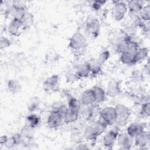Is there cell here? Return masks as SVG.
Wrapping results in <instances>:
<instances>
[{
    "label": "cell",
    "instance_id": "cell-1",
    "mask_svg": "<svg viewBox=\"0 0 150 150\" xmlns=\"http://www.w3.org/2000/svg\"><path fill=\"white\" fill-rule=\"evenodd\" d=\"M139 46L137 42L131 39L124 50L120 53V60L127 65H132L137 63V52Z\"/></svg>",
    "mask_w": 150,
    "mask_h": 150
},
{
    "label": "cell",
    "instance_id": "cell-2",
    "mask_svg": "<svg viewBox=\"0 0 150 150\" xmlns=\"http://www.w3.org/2000/svg\"><path fill=\"white\" fill-rule=\"evenodd\" d=\"M107 127L101 120L96 121L86 128L84 137L88 140L94 141L105 131Z\"/></svg>",
    "mask_w": 150,
    "mask_h": 150
},
{
    "label": "cell",
    "instance_id": "cell-3",
    "mask_svg": "<svg viewBox=\"0 0 150 150\" xmlns=\"http://www.w3.org/2000/svg\"><path fill=\"white\" fill-rule=\"evenodd\" d=\"M116 112L115 124L118 127L125 126L131 114L129 108L124 104H118L115 107Z\"/></svg>",
    "mask_w": 150,
    "mask_h": 150
},
{
    "label": "cell",
    "instance_id": "cell-4",
    "mask_svg": "<svg viewBox=\"0 0 150 150\" xmlns=\"http://www.w3.org/2000/svg\"><path fill=\"white\" fill-rule=\"evenodd\" d=\"M100 120L107 126L115 124L116 112L115 107L112 106L104 107L100 111Z\"/></svg>",
    "mask_w": 150,
    "mask_h": 150
},
{
    "label": "cell",
    "instance_id": "cell-5",
    "mask_svg": "<svg viewBox=\"0 0 150 150\" xmlns=\"http://www.w3.org/2000/svg\"><path fill=\"white\" fill-rule=\"evenodd\" d=\"M87 44V40L85 36L80 32L74 33L70 38L69 46L73 50L78 51L83 49Z\"/></svg>",
    "mask_w": 150,
    "mask_h": 150
},
{
    "label": "cell",
    "instance_id": "cell-6",
    "mask_svg": "<svg viewBox=\"0 0 150 150\" xmlns=\"http://www.w3.org/2000/svg\"><path fill=\"white\" fill-rule=\"evenodd\" d=\"M128 11L127 5L122 1H115L112 8V16L116 21H120L125 16Z\"/></svg>",
    "mask_w": 150,
    "mask_h": 150
},
{
    "label": "cell",
    "instance_id": "cell-7",
    "mask_svg": "<svg viewBox=\"0 0 150 150\" xmlns=\"http://www.w3.org/2000/svg\"><path fill=\"white\" fill-rule=\"evenodd\" d=\"M64 121V115L57 109L53 110L47 119V124L50 128H57Z\"/></svg>",
    "mask_w": 150,
    "mask_h": 150
},
{
    "label": "cell",
    "instance_id": "cell-8",
    "mask_svg": "<svg viewBox=\"0 0 150 150\" xmlns=\"http://www.w3.org/2000/svg\"><path fill=\"white\" fill-rule=\"evenodd\" d=\"M119 133L118 129H112L106 132L103 137V145L108 149H111L117 141Z\"/></svg>",
    "mask_w": 150,
    "mask_h": 150
},
{
    "label": "cell",
    "instance_id": "cell-9",
    "mask_svg": "<svg viewBox=\"0 0 150 150\" xmlns=\"http://www.w3.org/2000/svg\"><path fill=\"white\" fill-rule=\"evenodd\" d=\"M59 77L57 74H53L47 77L43 83V88L46 93H52L56 90L59 84Z\"/></svg>",
    "mask_w": 150,
    "mask_h": 150
},
{
    "label": "cell",
    "instance_id": "cell-10",
    "mask_svg": "<svg viewBox=\"0 0 150 150\" xmlns=\"http://www.w3.org/2000/svg\"><path fill=\"white\" fill-rule=\"evenodd\" d=\"M133 139H134L135 145L137 146L140 148H144L149 144V135L145 129H144L136 135Z\"/></svg>",
    "mask_w": 150,
    "mask_h": 150
},
{
    "label": "cell",
    "instance_id": "cell-11",
    "mask_svg": "<svg viewBox=\"0 0 150 150\" xmlns=\"http://www.w3.org/2000/svg\"><path fill=\"white\" fill-rule=\"evenodd\" d=\"M132 138L127 132L119 134L117 139L118 145L122 149H130L132 145Z\"/></svg>",
    "mask_w": 150,
    "mask_h": 150
},
{
    "label": "cell",
    "instance_id": "cell-12",
    "mask_svg": "<svg viewBox=\"0 0 150 150\" xmlns=\"http://www.w3.org/2000/svg\"><path fill=\"white\" fill-rule=\"evenodd\" d=\"M121 93V88L118 81L115 80H112L109 81L107 90L105 91L106 95L111 98H115L118 96Z\"/></svg>",
    "mask_w": 150,
    "mask_h": 150
},
{
    "label": "cell",
    "instance_id": "cell-13",
    "mask_svg": "<svg viewBox=\"0 0 150 150\" xmlns=\"http://www.w3.org/2000/svg\"><path fill=\"white\" fill-rule=\"evenodd\" d=\"M22 29H23V27L21 19L13 18L8 27L9 34L12 36H17Z\"/></svg>",
    "mask_w": 150,
    "mask_h": 150
},
{
    "label": "cell",
    "instance_id": "cell-14",
    "mask_svg": "<svg viewBox=\"0 0 150 150\" xmlns=\"http://www.w3.org/2000/svg\"><path fill=\"white\" fill-rule=\"evenodd\" d=\"M100 22L96 18L92 19L87 24V26H86L87 32L93 37H97L98 35L100 32Z\"/></svg>",
    "mask_w": 150,
    "mask_h": 150
},
{
    "label": "cell",
    "instance_id": "cell-15",
    "mask_svg": "<svg viewBox=\"0 0 150 150\" xmlns=\"http://www.w3.org/2000/svg\"><path fill=\"white\" fill-rule=\"evenodd\" d=\"M75 71L78 79L87 77L91 74L90 65L88 62L80 64L77 66Z\"/></svg>",
    "mask_w": 150,
    "mask_h": 150
},
{
    "label": "cell",
    "instance_id": "cell-16",
    "mask_svg": "<svg viewBox=\"0 0 150 150\" xmlns=\"http://www.w3.org/2000/svg\"><path fill=\"white\" fill-rule=\"evenodd\" d=\"M80 103L84 106H89L96 103V98L92 89L87 90L81 96Z\"/></svg>",
    "mask_w": 150,
    "mask_h": 150
},
{
    "label": "cell",
    "instance_id": "cell-17",
    "mask_svg": "<svg viewBox=\"0 0 150 150\" xmlns=\"http://www.w3.org/2000/svg\"><path fill=\"white\" fill-rule=\"evenodd\" d=\"M80 111V110L68 108L64 116V122L67 124H70L76 121L79 118Z\"/></svg>",
    "mask_w": 150,
    "mask_h": 150
},
{
    "label": "cell",
    "instance_id": "cell-18",
    "mask_svg": "<svg viewBox=\"0 0 150 150\" xmlns=\"http://www.w3.org/2000/svg\"><path fill=\"white\" fill-rule=\"evenodd\" d=\"M145 129V127L142 124L133 122L130 124L127 128V133L132 138L137 135L139 132Z\"/></svg>",
    "mask_w": 150,
    "mask_h": 150
},
{
    "label": "cell",
    "instance_id": "cell-19",
    "mask_svg": "<svg viewBox=\"0 0 150 150\" xmlns=\"http://www.w3.org/2000/svg\"><path fill=\"white\" fill-rule=\"evenodd\" d=\"M127 5L129 12L135 13H139L141 10L145 5L144 2L142 1H131Z\"/></svg>",
    "mask_w": 150,
    "mask_h": 150
},
{
    "label": "cell",
    "instance_id": "cell-20",
    "mask_svg": "<svg viewBox=\"0 0 150 150\" xmlns=\"http://www.w3.org/2000/svg\"><path fill=\"white\" fill-rule=\"evenodd\" d=\"M91 89L95 96L96 103H100L105 100L106 93L103 88L98 86H95Z\"/></svg>",
    "mask_w": 150,
    "mask_h": 150
},
{
    "label": "cell",
    "instance_id": "cell-21",
    "mask_svg": "<svg viewBox=\"0 0 150 150\" xmlns=\"http://www.w3.org/2000/svg\"><path fill=\"white\" fill-rule=\"evenodd\" d=\"M88 62L90 65L91 74L97 75L101 72L102 64L99 62L98 59H92Z\"/></svg>",
    "mask_w": 150,
    "mask_h": 150
},
{
    "label": "cell",
    "instance_id": "cell-22",
    "mask_svg": "<svg viewBox=\"0 0 150 150\" xmlns=\"http://www.w3.org/2000/svg\"><path fill=\"white\" fill-rule=\"evenodd\" d=\"M20 19L22 22L23 28H28L33 22V16L30 12L26 11Z\"/></svg>",
    "mask_w": 150,
    "mask_h": 150
},
{
    "label": "cell",
    "instance_id": "cell-23",
    "mask_svg": "<svg viewBox=\"0 0 150 150\" xmlns=\"http://www.w3.org/2000/svg\"><path fill=\"white\" fill-rule=\"evenodd\" d=\"M40 121V117L38 115L35 114H31L26 117V125L33 128H35V127L39 125Z\"/></svg>",
    "mask_w": 150,
    "mask_h": 150
},
{
    "label": "cell",
    "instance_id": "cell-24",
    "mask_svg": "<svg viewBox=\"0 0 150 150\" xmlns=\"http://www.w3.org/2000/svg\"><path fill=\"white\" fill-rule=\"evenodd\" d=\"M7 86L9 91L13 94L17 93L21 89L20 84L16 80L11 79L9 80Z\"/></svg>",
    "mask_w": 150,
    "mask_h": 150
},
{
    "label": "cell",
    "instance_id": "cell-25",
    "mask_svg": "<svg viewBox=\"0 0 150 150\" xmlns=\"http://www.w3.org/2000/svg\"><path fill=\"white\" fill-rule=\"evenodd\" d=\"M149 53V50L145 47H139L137 52V63L143 61L146 59Z\"/></svg>",
    "mask_w": 150,
    "mask_h": 150
},
{
    "label": "cell",
    "instance_id": "cell-26",
    "mask_svg": "<svg viewBox=\"0 0 150 150\" xmlns=\"http://www.w3.org/2000/svg\"><path fill=\"white\" fill-rule=\"evenodd\" d=\"M149 5L148 4L147 5H144V7L142 8V9L140 11L139 13V18L140 19L146 22L147 21H149Z\"/></svg>",
    "mask_w": 150,
    "mask_h": 150
},
{
    "label": "cell",
    "instance_id": "cell-27",
    "mask_svg": "<svg viewBox=\"0 0 150 150\" xmlns=\"http://www.w3.org/2000/svg\"><path fill=\"white\" fill-rule=\"evenodd\" d=\"M33 130L34 128L25 125L22 129L21 134L22 135L23 138H25L27 139H30L33 136Z\"/></svg>",
    "mask_w": 150,
    "mask_h": 150
},
{
    "label": "cell",
    "instance_id": "cell-28",
    "mask_svg": "<svg viewBox=\"0 0 150 150\" xmlns=\"http://www.w3.org/2000/svg\"><path fill=\"white\" fill-rule=\"evenodd\" d=\"M110 56V54L108 50H104L99 54L98 60L103 64L109 59Z\"/></svg>",
    "mask_w": 150,
    "mask_h": 150
},
{
    "label": "cell",
    "instance_id": "cell-29",
    "mask_svg": "<svg viewBox=\"0 0 150 150\" xmlns=\"http://www.w3.org/2000/svg\"><path fill=\"white\" fill-rule=\"evenodd\" d=\"M149 111H150V104L149 101H147L142 105L141 112L142 115H145V117H149Z\"/></svg>",
    "mask_w": 150,
    "mask_h": 150
},
{
    "label": "cell",
    "instance_id": "cell-30",
    "mask_svg": "<svg viewBox=\"0 0 150 150\" xmlns=\"http://www.w3.org/2000/svg\"><path fill=\"white\" fill-rule=\"evenodd\" d=\"M11 45V41L10 40L5 37L2 36L0 39V48L1 49H4L8 47Z\"/></svg>",
    "mask_w": 150,
    "mask_h": 150
},
{
    "label": "cell",
    "instance_id": "cell-31",
    "mask_svg": "<svg viewBox=\"0 0 150 150\" xmlns=\"http://www.w3.org/2000/svg\"><path fill=\"white\" fill-rule=\"evenodd\" d=\"M106 3L105 1H94L92 4V7L94 10H98L100 9Z\"/></svg>",
    "mask_w": 150,
    "mask_h": 150
},
{
    "label": "cell",
    "instance_id": "cell-32",
    "mask_svg": "<svg viewBox=\"0 0 150 150\" xmlns=\"http://www.w3.org/2000/svg\"><path fill=\"white\" fill-rule=\"evenodd\" d=\"M38 107H39V102L37 100H33L30 103L28 107V109L30 111L33 112L35 111L38 108Z\"/></svg>",
    "mask_w": 150,
    "mask_h": 150
},
{
    "label": "cell",
    "instance_id": "cell-33",
    "mask_svg": "<svg viewBox=\"0 0 150 150\" xmlns=\"http://www.w3.org/2000/svg\"><path fill=\"white\" fill-rule=\"evenodd\" d=\"M8 137L6 135H2L1 137L0 138V144L2 146H4L5 144L6 143L7 139H8Z\"/></svg>",
    "mask_w": 150,
    "mask_h": 150
},
{
    "label": "cell",
    "instance_id": "cell-34",
    "mask_svg": "<svg viewBox=\"0 0 150 150\" xmlns=\"http://www.w3.org/2000/svg\"><path fill=\"white\" fill-rule=\"evenodd\" d=\"M78 146L76 148L77 149H88V148L86 146V145H83V144H79V145H77Z\"/></svg>",
    "mask_w": 150,
    "mask_h": 150
}]
</instances>
